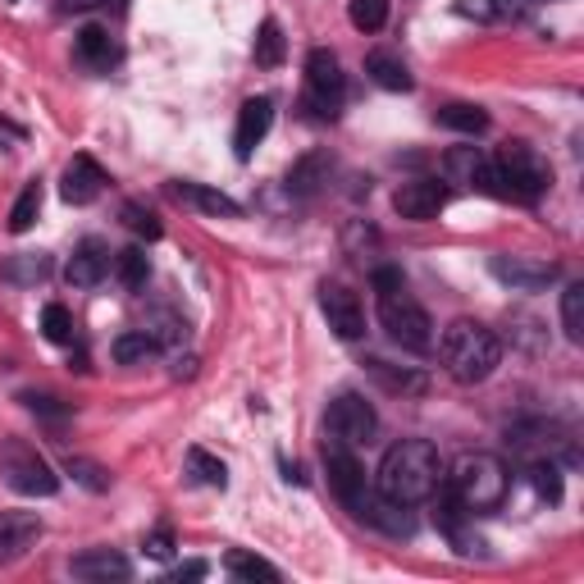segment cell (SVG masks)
Instances as JSON below:
<instances>
[{"instance_id":"obj_1","label":"cell","mask_w":584,"mask_h":584,"mask_svg":"<svg viewBox=\"0 0 584 584\" xmlns=\"http://www.w3.org/2000/svg\"><path fill=\"white\" fill-rule=\"evenodd\" d=\"M443 484V461H439V448L429 439H403L393 443L379 461V480L375 488L384 498L403 503V507H416V503H429L439 494Z\"/></svg>"},{"instance_id":"obj_2","label":"cell","mask_w":584,"mask_h":584,"mask_svg":"<svg viewBox=\"0 0 584 584\" xmlns=\"http://www.w3.org/2000/svg\"><path fill=\"white\" fill-rule=\"evenodd\" d=\"M443 480H448L443 494L466 516L498 511L507 503V488H511V475L503 466V456H494V452H461Z\"/></svg>"},{"instance_id":"obj_3","label":"cell","mask_w":584,"mask_h":584,"mask_svg":"<svg viewBox=\"0 0 584 584\" xmlns=\"http://www.w3.org/2000/svg\"><path fill=\"white\" fill-rule=\"evenodd\" d=\"M375 293H379V324L388 338L407 352H429L434 348V320L425 306L407 293L403 269H375Z\"/></svg>"},{"instance_id":"obj_4","label":"cell","mask_w":584,"mask_h":584,"mask_svg":"<svg viewBox=\"0 0 584 584\" xmlns=\"http://www.w3.org/2000/svg\"><path fill=\"white\" fill-rule=\"evenodd\" d=\"M548 183H552V169L543 165L539 151L526 142H511V146H498V156H488L480 192L503 201H539L548 192Z\"/></svg>"},{"instance_id":"obj_5","label":"cell","mask_w":584,"mask_h":584,"mask_svg":"<svg viewBox=\"0 0 584 584\" xmlns=\"http://www.w3.org/2000/svg\"><path fill=\"white\" fill-rule=\"evenodd\" d=\"M443 365L456 384H484L503 365V343L494 329L475 320H456L443 333Z\"/></svg>"},{"instance_id":"obj_6","label":"cell","mask_w":584,"mask_h":584,"mask_svg":"<svg viewBox=\"0 0 584 584\" xmlns=\"http://www.w3.org/2000/svg\"><path fill=\"white\" fill-rule=\"evenodd\" d=\"M0 480H5L14 494H23V498H51V494H59V475L51 471V461L37 448H27L23 439H5V443H0Z\"/></svg>"},{"instance_id":"obj_7","label":"cell","mask_w":584,"mask_h":584,"mask_svg":"<svg viewBox=\"0 0 584 584\" xmlns=\"http://www.w3.org/2000/svg\"><path fill=\"white\" fill-rule=\"evenodd\" d=\"M348 101V74L338 65V55L316 46L306 55V106H311L320 119H333Z\"/></svg>"},{"instance_id":"obj_8","label":"cell","mask_w":584,"mask_h":584,"mask_svg":"<svg viewBox=\"0 0 584 584\" xmlns=\"http://www.w3.org/2000/svg\"><path fill=\"white\" fill-rule=\"evenodd\" d=\"M324 425H329V434L343 439L348 448H365V443H375V434H379V416L361 393H338L329 403Z\"/></svg>"},{"instance_id":"obj_9","label":"cell","mask_w":584,"mask_h":584,"mask_svg":"<svg viewBox=\"0 0 584 584\" xmlns=\"http://www.w3.org/2000/svg\"><path fill=\"white\" fill-rule=\"evenodd\" d=\"M324 471H329V488L348 511L365 498V488H371V484H365V471H361L356 452L343 439H324Z\"/></svg>"},{"instance_id":"obj_10","label":"cell","mask_w":584,"mask_h":584,"mask_svg":"<svg viewBox=\"0 0 584 584\" xmlns=\"http://www.w3.org/2000/svg\"><path fill=\"white\" fill-rule=\"evenodd\" d=\"M443 206H448V188L439 178H411V183H403V188L393 192V210L403 214V220H411V224L439 220Z\"/></svg>"},{"instance_id":"obj_11","label":"cell","mask_w":584,"mask_h":584,"mask_svg":"<svg viewBox=\"0 0 584 584\" xmlns=\"http://www.w3.org/2000/svg\"><path fill=\"white\" fill-rule=\"evenodd\" d=\"M320 311H324L329 329H333L338 338H348V343L365 333V306H361V297H356L352 288H343V284H324V288H320Z\"/></svg>"},{"instance_id":"obj_12","label":"cell","mask_w":584,"mask_h":584,"mask_svg":"<svg viewBox=\"0 0 584 584\" xmlns=\"http://www.w3.org/2000/svg\"><path fill=\"white\" fill-rule=\"evenodd\" d=\"M488 269H494V279H503L507 288H520V293H539L558 279V265L539 261V256H494Z\"/></svg>"},{"instance_id":"obj_13","label":"cell","mask_w":584,"mask_h":584,"mask_svg":"<svg viewBox=\"0 0 584 584\" xmlns=\"http://www.w3.org/2000/svg\"><path fill=\"white\" fill-rule=\"evenodd\" d=\"M42 539V516L37 511H0V566L27 558V548Z\"/></svg>"},{"instance_id":"obj_14","label":"cell","mask_w":584,"mask_h":584,"mask_svg":"<svg viewBox=\"0 0 584 584\" xmlns=\"http://www.w3.org/2000/svg\"><path fill=\"white\" fill-rule=\"evenodd\" d=\"M269 124H274V101H269V97L242 101V110H238V129H233V151H238V161H252V151L265 142Z\"/></svg>"},{"instance_id":"obj_15","label":"cell","mask_w":584,"mask_h":584,"mask_svg":"<svg viewBox=\"0 0 584 584\" xmlns=\"http://www.w3.org/2000/svg\"><path fill=\"white\" fill-rule=\"evenodd\" d=\"M106 169L91 161V156H74L69 161V169H65V178H59V197H65L69 206H91L101 197V188H106Z\"/></svg>"},{"instance_id":"obj_16","label":"cell","mask_w":584,"mask_h":584,"mask_svg":"<svg viewBox=\"0 0 584 584\" xmlns=\"http://www.w3.org/2000/svg\"><path fill=\"white\" fill-rule=\"evenodd\" d=\"M106 274H110V247H106V242H101V238L78 242L74 256H69V265H65L69 288H97Z\"/></svg>"},{"instance_id":"obj_17","label":"cell","mask_w":584,"mask_h":584,"mask_svg":"<svg viewBox=\"0 0 584 584\" xmlns=\"http://www.w3.org/2000/svg\"><path fill=\"white\" fill-rule=\"evenodd\" d=\"M169 197L183 201V206H197L201 214H210V220H238L242 206L220 192V188H206V183H169Z\"/></svg>"},{"instance_id":"obj_18","label":"cell","mask_w":584,"mask_h":584,"mask_svg":"<svg viewBox=\"0 0 584 584\" xmlns=\"http://www.w3.org/2000/svg\"><path fill=\"white\" fill-rule=\"evenodd\" d=\"M69 571L78 580H91V584H110V580H129L133 575L129 558H119V552H110V548H87V552H78V558L69 562Z\"/></svg>"},{"instance_id":"obj_19","label":"cell","mask_w":584,"mask_h":584,"mask_svg":"<svg viewBox=\"0 0 584 584\" xmlns=\"http://www.w3.org/2000/svg\"><path fill=\"white\" fill-rule=\"evenodd\" d=\"M484 169H488V156H484V151H475V146H452L448 156H443L448 183H461V188H475L480 192Z\"/></svg>"},{"instance_id":"obj_20","label":"cell","mask_w":584,"mask_h":584,"mask_svg":"<svg viewBox=\"0 0 584 584\" xmlns=\"http://www.w3.org/2000/svg\"><path fill=\"white\" fill-rule=\"evenodd\" d=\"M329 169H333L329 151H311V156H301V161L288 169V192H297V197L320 192L324 183H329Z\"/></svg>"},{"instance_id":"obj_21","label":"cell","mask_w":584,"mask_h":584,"mask_svg":"<svg viewBox=\"0 0 584 584\" xmlns=\"http://www.w3.org/2000/svg\"><path fill=\"white\" fill-rule=\"evenodd\" d=\"M74 46H78V59H82L87 69H110L114 59H119V46H114V37L106 33L101 23H87Z\"/></svg>"},{"instance_id":"obj_22","label":"cell","mask_w":584,"mask_h":584,"mask_svg":"<svg viewBox=\"0 0 584 584\" xmlns=\"http://www.w3.org/2000/svg\"><path fill=\"white\" fill-rule=\"evenodd\" d=\"M456 14L475 23H516L526 14V0H456Z\"/></svg>"},{"instance_id":"obj_23","label":"cell","mask_w":584,"mask_h":584,"mask_svg":"<svg viewBox=\"0 0 584 584\" xmlns=\"http://www.w3.org/2000/svg\"><path fill=\"white\" fill-rule=\"evenodd\" d=\"M365 74H371L384 91H411V69L393 51H371V55H365Z\"/></svg>"},{"instance_id":"obj_24","label":"cell","mask_w":584,"mask_h":584,"mask_svg":"<svg viewBox=\"0 0 584 584\" xmlns=\"http://www.w3.org/2000/svg\"><path fill=\"white\" fill-rule=\"evenodd\" d=\"M224 571L233 575V580H247V584H279V566H269L265 558H256V552H247V548H233L229 558H224Z\"/></svg>"},{"instance_id":"obj_25","label":"cell","mask_w":584,"mask_h":584,"mask_svg":"<svg viewBox=\"0 0 584 584\" xmlns=\"http://www.w3.org/2000/svg\"><path fill=\"white\" fill-rule=\"evenodd\" d=\"M161 352V343L151 338L146 329H129V333H119L114 343H110V356L119 361V365H142V361H151Z\"/></svg>"},{"instance_id":"obj_26","label":"cell","mask_w":584,"mask_h":584,"mask_svg":"<svg viewBox=\"0 0 584 584\" xmlns=\"http://www.w3.org/2000/svg\"><path fill=\"white\" fill-rule=\"evenodd\" d=\"M114 274H119V284H124L129 293H137V288H146V279H151V256H146L142 247L119 252V256H114Z\"/></svg>"},{"instance_id":"obj_27","label":"cell","mask_w":584,"mask_h":584,"mask_svg":"<svg viewBox=\"0 0 584 584\" xmlns=\"http://www.w3.org/2000/svg\"><path fill=\"white\" fill-rule=\"evenodd\" d=\"M530 484H535V494L543 503H562V471H558V461H552V456H535L530 461Z\"/></svg>"},{"instance_id":"obj_28","label":"cell","mask_w":584,"mask_h":584,"mask_svg":"<svg viewBox=\"0 0 584 584\" xmlns=\"http://www.w3.org/2000/svg\"><path fill=\"white\" fill-rule=\"evenodd\" d=\"M434 119H439L443 129H452V133H471V137L488 129V114H484L480 106H443Z\"/></svg>"},{"instance_id":"obj_29","label":"cell","mask_w":584,"mask_h":584,"mask_svg":"<svg viewBox=\"0 0 584 584\" xmlns=\"http://www.w3.org/2000/svg\"><path fill=\"white\" fill-rule=\"evenodd\" d=\"M284 27L274 23V19H265L261 23V33H256V65H265V69H279L284 65Z\"/></svg>"},{"instance_id":"obj_30","label":"cell","mask_w":584,"mask_h":584,"mask_svg":"<svg viewBox=\"0 0 584 584\" xmlns=\"http://www.w3.org/2000/svg\"><path fill=\"white\" fill-rule=\"evenodd\" d=\"M37 214H42V183H27L10 210V233H27L37 224Z\"/></svg>"},{"instance_id":"obj_31","label":"cell","mask_w":584,"mask_h":584,"mask_svg":"<svg viewBox=\"0 0 584 584\" xmlns=\"http://www.w3.org/2000/svg\"><path fill=\"white\" fill-rule=\"evenodd\" d=\"M188 471L201 480V484H210V488H224L229 484V466L220 456H210L206 448H188Z\"/></svg>"},{"instance_id":"obj_32","label":"cell","mask_w":584,"mask_h":584,"mask_svg":"<svg viewBox=\"0 0 584 584\" xmlns=\"http://www.w3.org/2000/svg\"><path fill=\"white\" fill-rule=\"evenodd\" d=\"M348 19H352L356 33H379V27L388 23V0H352Z\"/></svg>"},{"instance_id":"obj_33","label":"cell","mask_w":584,"mask_h":584,"mask_svg":"<svg viewBox=\"0 0 584 584\" xmlns=\"http://www.w3.org/2000/svg\"><path fill=\"white\" fill-rule=\"evenodd\" d=\"M562 329L571 343L584 338V284H566V293H562Z\"/></svg>"},{"instance_id":"obj_34","label":"cell","mask_w":584,"mask_h":584,"mask_svg":"<svg viewBox=\"0 0 584 584\" xmlns=\"http://www.w3.org/2000/svg\"><path fill=\"white\" fill-rule=\"evenodd\" d=\"M42 333L51 338V343H59V348L74 343V316H69L59 301H51L46 311H42Z\"/></svg>"},{"instance_id":"obj_35","label":"cell","mask_w":584,"mask_h":584,"mask_svg":"<svg viewBox=\"0 0 584 584\" xmlns=\"http://www.w3.org/2000/svg\"><path fill=\"white\" fill-rule=\"evenodd\" d=\"M65 471L82 484V488H91V494H106V488H110V475L97 466V461H82V456H69L65 461Z\"/></svg>"},{"instance_id":"obj_36","label":"cell","mask_w":584,"mask_h":584,"mask_svg":"<svg viewBox=\"0 0 584 584\" xmlns=\"http://www.w3.org/2000/svg\"><path fill=\"white\" fill-rule=\"evenodd\" d=\"M124 224L137 233V238H146V242H156L165 229H161V220H156V214H151L146 206H137V201H129L124 206Z\"/></svg>"},{"instance_id":"obj_37","label":"cell","mask_w":584,"mask_h":584,"mask_svg":"<svg viewBox=\"0 0 584 584\" xmlns=\"http://www.w3.org/2000/svg\"><path fill=\"white\" fill-rule=\"evenodd\" d=\"M142 329H146L151 338H156L161 348H178V343H183V329H188V324H183L178 316H151Z\"/></svg>"},{"instance_id":"obj_38","label":"cell","mask_w":584,"mask_h":584,"mask_svg":"<svg viewBox=\"0 0 584 584\" xmlns=\"http://www.w3.org/2000/svg\"><path fill=\"white\" fill-rule=\"evenodd\" d=\"M142 548H146V552H151V558H156V562H169V558H174V535H169V530L161 526L156 535H146V543H142Z\"/></svg>"},{"instance_id":"obj_39","label":"cell","mask_w":584,"mask_h":584,"mask_svg":"<svg viewBox=\"0 0 584 584\" xmlns=\"http://www.w3.org/2000/svg\"><path fill=\"white\" fill-rule=\"evenodd\" d=\"M371 371H375V375H379L388 388H425V379H420V375H393L384 361H371Z\"/></svg>"},{"instance_id":"obj_40","label":"cell","mask_w":584,"mask_h":584,"mask_svg":"<svg viewBox=\"0 0 584 584\" xmlns=\"http://www.w3.org/2000/svg\"><path fill=\"white\" fill-rule=\"evenodd\" d=\"M27 133L14 124V119H5V114H0V146H14V142H23Z\"/></svg>"},{"instance_id":"obj_41","label":"cell","mask_w":584,"mask_h":584,"mask_svg":"<svg viewBox=\"0 0 584 584\" xmlns=\"http://www.w3.org/2000/svg\"><path fill=\"white\" fill-rule=\"evenodd\" d=\"M201 575H206V562H188V566H178L169 580H178V584H183V580H201Z\"/></svg>"},{"instance_id":"obj_42","label":"cell","mask_w":584,"mask_h":584,"mask_svg":"<svg viewBox=\"0 0 584 584\" xmlns=\"http://www.w3.org/2000/svg\"><path fill=\"white\" fill-rule=\"evenodd\" d=\"M69 10H91V5H101V0H65Z\"/></svg>"}]
</instances>
